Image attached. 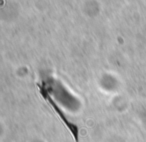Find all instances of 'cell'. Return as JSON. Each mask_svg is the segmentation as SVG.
I'll use <instances>...</instances> for the list:
<instances>
[{"label":"cell","instance_id":"6da1fadb","mask_svg":"<svg viewBox=\"0 0 146 142\" xmlns=\"http://www.w3.org/2000/svg\"><path fill=\"white\" fill-rule=\"evenodd\" d=\"M40 92L41 94H42L43 98H44L45 100H46L47 102H48L49 104L51 105V107L53 108V110L55 111V113L58 114L59 118L61 119V121L64 123V125L66 126L67 128H68V130L71 132V134H72L73 138H74V140H75V142H78V138H79V134H78V127L77 125H75L74 123H72V122H70L68 119H67V117L65 116L64 112L61 110V108L59 107L58 105L56 104V102L54 101V100L52 99V98L50 97V95L48 94V92L46 91V90H44L42 87L40 88Z\"/></svg>","mask_w":146,"mask_h":142}]
</instances>
